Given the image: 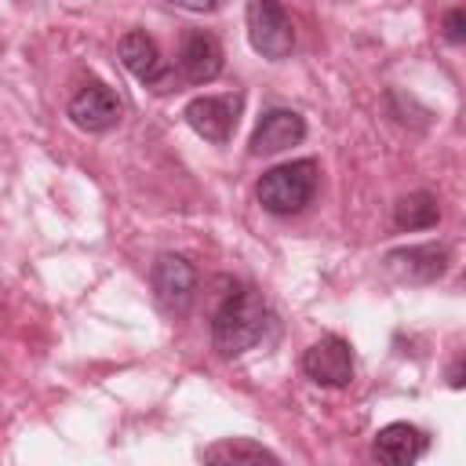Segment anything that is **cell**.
Returning a JSON list of instances; mask_svg holds the SVG:
<instances>
[{"mask_svg": "<svg viewBox=\"0 0 466 466\" xmlns=\"http://www.w3.org/2000/svg\"><path fill=\"white\" fill-rule=\"evenodd\" d=\"M262 331H266V302L251 288L229 291L211 317V346L222 357H240L262 339Z\"/></svg>", "mask_w": 466, "mask_h": 466, "instance_id": "obj_1", "label": "cell"}, {"mask_svg": "<svg viewBox=\"0 0 466 466\" xmlns=\"http://www.w3.org/2000/svg\"><path fill=\"white\" fill-rule=\"evenodd\" d=\"M317 182H320L317 160L302 157V160H288V164L269 167V171L258 178L255 197H258V204H262L269 215H295V211H302V208L313 200Z\"/></svg>", "mask_w": 466, "mask_h": 466, "instance_id": "obj_2", "label": "cell"}, {"mask_svg": "<svg viewBox=\"0 0 466 466\" xmlns=\"http://www.w3.org/2000/svg\"><path fill=\"white\" fill-rule=\"evenodd\" d=\"M244 22H248V40L251 47L269 58V62H280L291 55L295 47V25L284 11L280 0H248L244 7Z\"/></svg>", "mask_w": 466, "mask_h": 466, "instance_id": "obj_3", "label": "cell"}, {"mask_svg": "<svg viewBox=\"0 0 466 466\" xmlns=\"http://www.w3.org/2000/svg\"><path fill=\"white\" fill-rule=\"evenodd\" d=\"M149 288H153L157 306L167 317H182V313H189L193 295H197V269L186 255L164 251L149 269Z\"/></svg>", "mask_w": 466, "mask_h": 466, "instance_id": "obj_4", "label": "cell"}, {"mask_svg": "<svg viewBox=\"0 0 466 466\" xmlns=\"http://www.w3.org/2000/svg\"><path fill=\"white\" fill-rule=\"evenodd\" d=\"M240 109H244V98L237 91L229 95H197L186 102L182 116L186 124L204 138V142H215V146H226L237 131V120H240Z\"/></svg>", "mask_w": 466, "mask_h": 466, "instance_id": "obj_5", "label": "cell"}, {"mask_svg": "<svg viewBox=\"0 0 466 466\" xmlns=\"http://www.w3.org/2000/svg\"><path fill=\"white\" fill-rule=\"evenodd\" d=\"M120 113H124V106H120L116 91H113L109 84H102V80L80 84V87L73 91L69 106H66V116H69L80 131H87V135H102V131L116 127V124H120Z\"/></svg>", "mask_w": 466, "mask_h": 466, "instance_id": "obj_6", "label": "cell"}, {"mask_svg": "<svg viewBox=\"0 0 466 466\" xmlns=\"http://www.w3.org/2000/svg\"><path fill=\"white\" fill-rule=\"evenodd\" d=\"M302 371L309 382L324 386V390H342L353 382V350L346 339L339 335H324L317 339L306 353H302Z\"/></svg>", "mask_w": 466, "mask_h": 466, "instance_id": "obj_7", "label": "cell"}, {"mask_svg": "<svg viewBox=\"0 0 466 466\" xmlns=\"http://www.w3.org/2000/svg\"><path fill=\"white\" fill-rule=\"evenodd\" d=\"M451 262V251L444 244H411V248H393L382 258V269L404 284H433L437 277H444Z\"/></svg>", "mask_w": 466, "mask_h": 466, "instance_id": "obj_8", "label": "cell"}, {"mask_svg": "<svg viewBox=\"0 0 466 466\" xmlns=\"http://www.w3.org/2000/svg\"><path fill=\"white\" fill-rule=\"evenodd\" d=\"M302 138H306L302 113L277 106V109H266L258 116V124H255V131L248 138V149H251V157H273V153H284V149L299 146Z\"/></svg>", "mask_w": 466, "mask_h": 466, "instance_id": "obj_9", "label": "cell"}, {"mask_svg": "<svg viewBox=\"0 0 466 466\" xmlns=\"http://www.w3.org/2000/svg\"><path fill=\"white\" fill-rule=\"evenodd\" d=\"M116 51H120L124 69H127L138 84H146V87H160V84L167 80V62H164V55H160L157 40H153L146 29H127V33L120 36Z\"/></svg>", "mask_w": 466, "mask_h": 466, "instance_id": "obj_10", "label": "cell"}, {"mask_svg": "<svg viewBox=\"0 0 466 466\" xmlns=\"http://www.w3.org/2000/svg\"><path fill=\"white\" fill-rule=\"evenodd\" d=\"M226 55H222V44L211 36V33H200V29H193V33H186V40H182V51H178V69H182V76L189 80V84H211L218 73H222V62Z\"/></svg>", "mask_w": 466, "mask_h": 466, "instance_id": "obj_11", "label": "cell"}, {"mask_svg": "<svg viewBox=\"0 0 466 466\" xmlns=\"http://www.w3.org/2000/svg\"><path fill=\"white\" fill-rule=\"evenodd\" d=\"M426 448H430L426 433L419 426H411V422H390V426H382L375 433V444H371L375 459L386 462V466H408V462L422 459Z\"/></svg>", "mask_w": 466, "mask_h": 466, "instance_id": "obj_12", "label": "cell"}, {"mask_svg": "<svg viewBox=\"0 0 466 466\" xmlns=\"http://www.w3.org/2000/svg\"><path fill=\"white\" fill-rule=\"evenodd\" d=\"M393 222L397 229H430L441 222V208H437V197L426 193V189H415L408 197H400L393 204Z\"/></svg>", "mask_w": 466, "mask_h": 466, "instance_id": "obj_13", "label": "cell"}, {"mask_svg": "<svg viewBox=\"0 0 466 466\" xmlns=\"http://www.w3.org/2000/svg\"><path fill=\"white\" fill-rule=\"evenodd\" d=\"M200 459L204 462H280L277 451H269V448H262L248 437H226L218 444H208L200 451Z\"/></svg>", "mask_w": 466, "mask_h": 466, "instance_id": "obj_14", "label": "cell"}, {"mask_svg": "<svg viewBox=\"0 0 466 466\" xmlns=\"http://www.w3.org/2000/svg\"><path fill=\"white\" fill-rule=\"evenodd\" d=\"M441 33H444L448 44H462V40H466V11H462V7L444 11V18H441Z\"/></svg>", "mask_w": 466, "mask_h": 466, "instance_id": "obj_15", "label": "cell"}, {"mask_svg": "<svg viewBox=\"0 0 466 466\" xmlns=\"http://www.w3.org/2000/svg\"><path fill=\"white\" fill-rule=\"evenodd\" d=\"M167 4L186 7V11H193V15H208V11H215V7H218V0H167Z\"/></svg>", "mask_w": 466, "mask_h": 466, "instance_id": "obj_16", "label": "cell"}, {"mask_svg": "<svg viewBox=\"0 0 466 466\" xmlns=\"http://www.w3.org/2000/svg\"><path fill=\"white\" fill-rule=\"evenodd\" d=\"M448 382H451L455 390H462V360H455V364H451V371H448Z\"/></svg>", "mask_w": 466, "mask_h": 466, "instance_id": "obj_17", "label": "cell"}]
</instances>
